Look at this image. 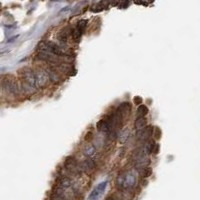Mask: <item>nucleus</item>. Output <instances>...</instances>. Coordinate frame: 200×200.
<instances>
[{"label":"nucleus","instance_id":"27","mask_svg":"<svg viewBox=\"0 0 200 200\" xmlns=\"http://www.w3.org/2000/svg\"><path fill=\"white\" fill-rule=\"evenodd\" d=\"M128 5H129V2H124V3H121V7H122V8H126Z\"/></svg>","mask_w":200,"mask_h":200},{"label":"nucleus","instance_id":"16","mask_svg":"<svg viewBox=\"0 0 200 200\" xmlns=\"http://www.w3.org/2000/svg\"><path fill=\"white\" fill-rule=\"evenodd\" d=\"M68 29H66V28H63L62 29L59 34H58V40H59V42L61 44H66V42H67V40H68Z\"/></svg>","mask_w":200,"mask_h":200},{"label":"nucleus","instance_id":"24","mask_svg":"<svg viewBox=\"0 0 200 200\" xmlns=\"http://www.w3.org/2000/svg\"><path fill=\"white\" fill-rule=\"evenodd\" d=\"M134 102H135V104H140L141 105V102H142V98L139 96H135L134 97Z\"/></svg>","mask_w":200,"mask_h":200},{"label":"nucleus","instance_id":"5","mask_svg":"<svg viewBox=\"0 0 200 200\" xmlns=\"http://www.w3.org/2000/svg\"><path fill=\"white\" fill-rule=\"evenodd\" d=\"M87 24H88V21L86 19H81V20H79L77 23H76L75 28L71 29L70 32H71V34H72L73 39L76 42L80 41V38H81L82 34L85 32V30H86Z\"/></svg>","mask_w":200,"mask_h":200},{"label":"nucleus","instance_id":"7","mask_svg":"<svg viewBox=\"0 0 200 200\" xmlns=\"http://www.w3.org/2000/svg\"><path fill=\"white\" fill-rule=\"evenodd\" d=\"M35 78H36V87L37 88H44L48 82H49V77L44 69H36L35 70Z\"/></svg>","mask_w":200,"mask_h":200},{"label":"nucleus","instance_id":"4","mask_svg":"<svg viewBox=\"0 0 200 200\" xmlns=\"http://www.w3.org/2000/svg\"><path fill=\"white\" fill-rule=\"evenodd\" d=\"M73 181L70 178L69 176L65 175V174H59L56 177V184L55 187L59 188L61 190H63L66 192V190L72 189L73 187Z\"/></svg>","mask_w":200,"mask_h":200},{"label":"nucleus","instance_id":"8","mask_svg":"<svg viewBox=\"0 0 200 200\" xmlns=\"http://www.w3.org/2000/svg\"><path fill=\"white\" fill-rule=\"evenodd\" d=\"M107 185H108V181L100 182V183L90 192L89 196H88V200H98L101 197V195L104 193L106 188H107Z\"/></svg>","mask_w":200,"mask_h":200},{"label":"nucleus","instance_id":"11","mask_svg":"<svg viewBox=\"0 0 200 200\" xmlns=\"http://www.w3.org/2000/svg\"><path fill=\"white\" fill-rule=\"evenodd\" d=\"M80 165H81L82 172H85V173H89L96 168V163L92 158H86L84 160V162L82 164H80Z\"/></svg>","mask_w":200,"mask_h":200},{"label":"nucleus","instance_id":"1","mask_svg":"<svg viewBox=\"0 0 200 200\" xmlns=\"http://www.w3.org/2000/svg\"><path fill=\"white\" fill-rule=\"evenodd\" d=\"M37 49H38V52L58 57V58L67 56V53H66L65 50H63V48L53 41H41L38 44Z\"/></svg>","mask_w":200,"mask_h":200},{"label":"nucleus","instance_id":"3","mask_svg":"<svg viewBox=\"0 0 200 200\" xmlns=\"http://www.w3.org/2000/svg\"><path fill=\"white\" fill-rule=\"evenodd\" d=\"M2 87L12 95H18L20 93V86L18 82L13 78L5 77L2 80Z\"/></svg>","mask_w":200,"mask_h":200},{"label":"nucleus","instance_id":"12","mask_svg":"<svg viewBox=\"0 0 200 200\" xmlns=\"http://www.w3.org/2000/svg\"><path fill=\"white\" fill-rule=\"evenodd\" d=\"M45 70H46V72L48 74V77H49V81L55 83V84L59 82L60 77H59L58 71H57L56 69H54L53 67H51V66H50L49 68L45 69Z\"/></svg>","mask_w":200,"mask_h":200},{"label":"nucleus","instance_id":"23","mask_svg":"<svg viewBox=\"0 0 200 200\" xmlns=\"http://www.w3.org/2000/svg\"><path fill=\"white\" fill-rule=\"evenodd\" d=\"M92 138H93V133H92L91 131L88 132L87 134H86V136H85V140H86V141H90Z\"/></svg>","mask_w":200,"mask_h":200},{"label":"nucleus","instance_id":"19","mask_svg":"<svg viewBox=\"0 0 200 200\" xmlns=\"http://www.w3.org/2000/svg\"><path fill=\"white\" fill-rule=\"evenodd\" d=\"M103 2H99V3H96V4H94V5H92L91 7H90V10L92 11V12H95V13H97V12H100V11H102L104 9V6H103Z\"/></svg>","mask_w":200,"mask_h":200},{"label":"nucleus","instance_id":"15","mask_svg":"<svg viewBox=\"0 0 200 200\" xmlns=\"http://www.w3.org/2000/svg\"><path fill=\"white\" fill-rule=\"evenodd\" d=\"M117 108L123 114V116H125V115H127L131 111V104L129 102H122V103L119 104Z\"/></svg>","mask_w":200,"mask_h":200},{"label":"nucleus","instance_id":"6","mask_svg":"<svg viewBox=\"0 0 200 200\" xmlns=\"http://www.w3.org/2000/svg\"><path fill=\"white\" fill-rule=\"evenodd\" d=\"M22 76V82H24L28 85L34 87L36 89V78H35V71L30 68H24L22 69L21 72Z\"/></svg>","mask_w":200,"mask_h":200},{"label":"nucleus","instance_id":"2","mask_svg":"<svg viewBox=\"0 0 200 200\" xmlns=\"http://www.w3.org/2000/svg\"><path fill=\"white\" fill-rule=\"evenodd\" d=\"M64 167L67 172L73 175H79L82 172L81 165L76 161V159L73 156H67L64 160Z\"/></svg>","mask_w":200,"mask_h":200},{"label":"nucleus","instance_id":"17","mask_svg":"<svg viewBox=\"0 0 200 200\" xmlns=\"http://www.w3.org/2000/svg\"><path fill=\"white\" fill-rule=\"evenodd\" d=\"M116 185L119 189H125V173L120 174L116 179Z\"/></svg>","mask_w":200,"mask_h":200},{"label":"nucleus","instance_id":"13","mask_svg":"<svg viewBox=\"0 0 200 200\" xmlns=\"http://www.w3.org/2000/svg\"><path fill=\"white\" fill-rule=\"evenodd\" d=\"M97 154V149L93 144H87L85 147H84V155L87 158H92L95 157Z\"/></svg>","mask_w":200,"mask_h":200},{"label":"nucleus","instance_id":"14","mask_svg":"<svg viewBox=\"0 0 200 200\" xmlns=\"http://www.w3.org/2000/svg\"><path fill=\"white\" fill-rule=\"evenodd\" d=\"M135 128L137 130H140V129H143L146 126H147V119L145 117H141V116H138L135 120Z\"/></svg>","mask_w":200,"mask_h":200},{"label":"nucleus","instance_id":"18","mask_svg":"<svg viewBox=\"0 0 200 200\" xmlns=\"http://www.w3.org/2000/svg\"><path fill=\"white\" fill-rule=\"evenodd\" d=\"M148 113V107L144 104H141L137 107V115L141 117H145V115Z\"/></svg>","mask_w":200,"mask_h":200},{"label":"nucleus","instance_id":"21","mask_svg":"<svg viewBox=\"0 0 200 200\" xmlns=\"http://www.w3.org/2000/svg\"><path fill=\"white\" fill-rule=\"evenodd\" d=\"M153 135H154V138L155 139H159L160 137H161L162 132H161V130H160L159 127H155L154 129H153Z\"/></svg>","mask_w":200,"mask_h":200},{"label":"nucleus","instance_id":"10","mask_svg":"<svg viewBox=\"0 0 200 200\" xmlns=\"http://www.w3.org/2000/svg\"><path fill=\"white\" fill-rule=\"evenodd\" d=\"M137 177L134 172L129 171L125 173V189H130L133 188L136 185Z\"/></svg>","mask_w":200,"mask_h":200},{"label":"nucleus","instance_id":"28","mask_svg":"<svg viewBox=\"0 0 200 200\" xmlns=\"http://www.w3.org/2000/svg\"><path fill=\"white\" fill-rule=\"evenodd\" d=\"M106 200H118V199H116V198L113 197V196H108L107 198H106Z\"/></svg>","mask_w":200,"mask_h":200},{"label":"nucleus","instance_id":"20","mask_svg":"<svg viewBox=\"0 0 200 200\" xmlns=\"http://www.w3.org/2000/svg\"><path fill=\"white\" fill-rule=\"evenodd\" d=\"M128 136H129V131H128V129H124L121 133V137H120V143H125L128 139Z\"/></svg>","mask_w":200,"mask_h":200},{"label":"nucleus","instance_id":"26","mask_svg":"<svg viewBox=\"0 0 200 200\" xmlns=\"http://www.w3.org/2000/svg\"><path fill=\"white\" fill-rule=\"evenodd\" d=\"M16 38H18V35H16V36H13V37L9 38V40H8L7 42H13V41H14V39H16Z\"/></svg>","mask_w":200,"mask_h":200},{"label":"nucleus","instance_id":"25","mask_svg":"<svg viewBox=\"0 0 200 200\" xmlns=\"http://www.w3.org/2000/svg\"><path fill=\"white\" fill-rule=\"evenodd\" d=\"M159 149H160V145L158 143H156V145H155V147H154V150H153V154H158Z\"/></svg>","mask_w":200,"mask_h":200},{"label":"nucleus","instance_id":"22","mask_svg":"<svg viewBox=\"0 0 200 200\" xmlns=\"http://www.w3.org/2000/svg\"><path fill=\"white\" fill-rule=\"evenodd\" d=\"M151 173H152V169L150 167H146L145 169H143V177L144 178H147V177L151 175Z\"/></svg>","mask_w":200,"mask_h":200},{"label":"nucleus","instance_id":"9","mask_svg":"<svg viewBox=\"0 0 200 200\" xmlns=\"http://www.w3.org/2000/svg\"><path fill=\"white\" fill-rule=\"evenodd\" d=\"M153 129H154V128H153L152 126L148 125V126H146L145 128H143V129L137 130V132H136V137H137V138H138L139 140L148 141L150 137L153 135Z\"/></svg>","mask_w":200,"mask_h":200},{"label":"nucleus","instance_id":"29","mask_svg":"<svg viewBox=\"0 0 200 200\" xmlns=\"http://www.w3.org/2000/svg\"><path fill=\"white\" fill-rule=\"evenodd\" d=\"M0 91H1V86H0Z\"/></svg>","mask_w":200,"mask_h":200}]
</instances>
